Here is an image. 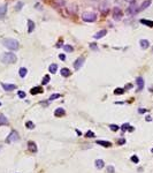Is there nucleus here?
Segmentation results:
<instances>
[{
    "label": "nucleus",
    "instance_id": "nucleus-1",
    "mask_svg": "<svg viewBox=\"0 0 153 173\" xmlns=\"http://www.w3.org/2000/svg\"><path fill=\"white\" fill-rule=\"evenodd\" d=\"M2 44H4V46H6L8 50H12V51H17L20 49L18 40L13 39V38H6V39H4L2 40Z\"/></svg>",
    "mask_w": 153,
    "mask_h": 173
},
{
    "label": "nucleus",
    "instance_id": "nucleus-19",
    "mask_svg": "<svg viewBox=\"0 0 153 173\" xmlns=\"http://www.w3.org/2000/svg\"><path fill=\"white\" fill-rule=\"evenodd\" d=\"M142 24H144V26H147V27H151L153 28V21H151V20H146V18H142L139 21Z\"/></svg>",
    "mask_w": 153,
    "mask_h": 173
},
{
    "label": "nucleus",
    "instance_id": "nucleus-15",
    "mask_svg": "<svg viewBox=\"0 0 153 173\" xmlns=\"http://www.w3.org/2000/svg\"><path fill=\"white\" fill-rule=\"evenodd\" d=\"M97 144H99V146H105V148H109V146H112V143L109 142V141H101V140H98L96 141Z\"/></svg>",
    "mask_w": 153,
    "mask_h": 173
},
{
    "label": "nucleus",
    "instance_id": "nucleus-18",
    "mask_svg": "<svg viewBox=\"0 0 153 173\" xmlns=\"http://www.w3.org/2000/svg\"><path fill=\"white\" fill-rule=\"evenodd\" d=\"M43 92V88L42 87H35L30 90V93L31 95H37V93H42Z\"/></svg>",
    "mask_w": 153,
    "mask_h": 173
},
{
    "label": "nucleus",
    "instance_id": "nucleus-29",
    "mask_svg": "<svg viewBox=\"0 0 153 173\" xmlns=\"http://www.w3.org/2000/svg\"><path fill=\"white\" fill-rule=\"evenodd\" d=\"M26 127L28 129H34L35 128V125H34V122H31V121H28L26 124Z\"/></svg>",
    "mask_w": 153,
    "mask_h": 173
},
{
    "label": "nucleus",
    "instance_id": "nucleus-22",
    "mask_svg": "<svg viewBox=\"0 0 153 173\" xmlns=\"http://www.w3.org/2000/svg\"><path fill=\"white\" fill-rule=\"evenodd\" d=\"M48 71H50V73L51 74H55L58 71V65L57 64H51L50 65V67H48Z\"/></svg>",
    "mask_w": 153,
    "mask_h": 173
},
{
    "label": "nucleus",
    "instance_id": "nucleus-4",
    "mask_svg": "<svg viewBox=\"0 0 153 173\" xmlns=\"http://www.w3.org/2000/svg\"><path fill=\"white\" fill-rule=\"evenodd\" d=\"M18 140H20L18 133H17V132H15V130H13V132H12V133H10V134L8 135V136H7V138H6V142H7V143L17 142Z\"/></svg>",
    "mask_w": 153,
    "mask_h": 173
},
{
    "label": "nucleus",
    "instance_id": "nucleus-48",
    "mask_svg": "<svg viewBox=\"0 0 153 173\" xmlns=\"http://www.w3.org/2000/svg\"><path fill=\"white\" fill-rule=\"evenodd\" d=\"M0 106H1V103H0Z\"/></svg>",
    "mask_w": 153,
    "mask_h": 173
},
{
    "label": "nucleus",
    "instance_id": "nucleus-47",
    "mask_svg": "<svg viewBox=\"0 0 153 173\" xmlns=\"http://www.w3.org/2000/svg\"><path fill=\"white\" fill-rule=\"evenodd\" d=\"M151 50H152V52H153V46H152V47H151Z\"/></svg>",
    "mask_w": 153,
    "mask_h": 173
},
{
    "label": "nucleus",
    "instance_id": "nucleus-35",
    "mask_svg": "<svg viewBox=\"0 0 153 173\" xmlns=\"http://www.w3.org/2000/svg\"><path fill=\"white\" fill-rule=\"evenodd\" d=\"M114 166H112V165H109V166H107V172L108 173H114Z\"/></svg>",
    "mask_w": 153,
    "mask_h": 173
},
{
    "label": "nucleus",
    "instance_id": "nucleus-36",
    "mask_svg": "<svg viewBox=\"0 0 153 173\" xmlns=\"http://www.w3.org/2000/svg\"><path fill=\"white\" fill-rule=\"evenodd\" d=\"M90 47H91L93 51H96V50H98V46H97V44H94V43H91L90 44Z\"/></svg>",
    "mask_w": 153,
    "mask_h": 173
},
{
    "label": "nucleus",
    "instance_id": "nucleus-34",
    "mask_svg": "<svg viewBox=\"0 0 153 173\" xmlns=\"http://www.w3.org/2000/svg\"><path fill=\"white\" fill-rule=\"evenodd\" d=\"M17 96H18L20 98H26V92H24V91H21V90H20V91L17 92Z\"/></svg>",
    "mask_w": 153,
    "mask_h": 173
},
{
    "label": "nucleus",
    "instance_id": "nucleus-30",
    "mask_svg": "<svg viewBox=\"0 0 153 173\" xmlns=\"http://www.w3.org/2000/svg\"><path fill=\"white\" fill-rule=\"evenodd\" d=\"M6 6L5 7H0V18H2V16H5V14H6Z\"/></svg>",
    "mask_w": 153,
    "mask_h": 173
},
{
    "label": "nucleus",
    "instance_id": "nucleus-13",
    "mask_svg": "<svg viewBox=\"0 0 153 173\" xmlns=\"http://www.w3.org/2000/svg\"><path fill=\"white\" fill-rule=\"evenodd\" d=\"M99 8H100V10L102 13H106V12L108 10V2H107V1H101Z\"/></svg>",
    "mask_w": 153,
    "mask_h": 173
},
{
    "label": "nucleus",
    "instance_id": "nucleus-14",
    "mask_svg": "<svg viewBox=\"0 0 153 173\" xmlns=\"http://www.w3.org/2000/svg\"><path fill=\"white\" fill-rule=\"evenodd\" d=\"M151 4H152V1H151V0H145L144 2H143V4H142V5L139 6L138 10H144V9L147 8V7H149V6H150Z\"/></svg>",
    "mask_w": 153,
    "mask_h": 173
},
{
    "label": "nucleus",
    "instance_id": "nucleus-28",
    "mask_svg": "<svg viewBox=\"0 0 153 173\" xmlns=\"http://www.w3.org/2000/svg\"><path fill=\"white\" fill-rule=\"evenodd\" d=\"M123 92H124V89L123 88H118L114 90V93H115V95H122Z\"/></svg>",
    "mask_w": 153,
    "mask_h": 173
},
{
    "label": "nucleus",
    "instance_id": "nucleus-23",
    "mask_svg": "<svg viewBox=\"0 0 153 173\" xmlns=\"http://www.w3.org/2000/svg\"><path fill=\"white\" fill-rule=\"evenodd\" d=\"M26 74H28V69H26V67H21V68H20V71H18V75L23 79V77H26Z\"/></svg>",
    "mask_w": 153,
    "mask_h": 173
},
{
    "label": "nucleus",
    "instance_id": "nucleus-17",
    "mask_svg": "<svg viewBox=\"0 0 153 173\" xmlns=\"http://www.w3.org/2000/svg\"><path fill=\"white\" fill-rule=\"evenodd\" d=\"M94 165H96V167L98 170H101V169H104L105 163H104V160H102V159H97L96 162H94Z\"/></svg>",
    "mask_w": 153,
    "mask_h": 173
},
{
    "label": "nucleus",
    "instance_id": "nucleus-3",
    "mask_svg": "<svg viewBox=\"0 0 153 173\" xmlns=\"http://www.w3.org/2000/svg\"><path fill=\"white\" fill-rule=\"evenodd\" d=\"M82 20L84 22H94L97 20V14L93 13V12H85L82 15Z\"/></svg>",
    "mask_w": 153,
    "mask_h": 173
},
{
    "label": "nucleus",
    "instance_id": "nucleus-9",
    "mask_svg": "<svg viewBox=\"0 0 153 173\" xmlns=\"http://www.w3.org/2000/svg\"><path fill=\"white\" fill-rule=\"evenodd\" d=\"M28 148H29V150H30L31 152H34V154H36V152L38 151V148H37V146H36V143L34 142V141H29V142H28Z\"/></svg>",
    "mask_w": 153,
    "mask_h": 173
},
{
    "label": "nucleus",
    "instance_id": "nucleus-40",
    "mask_svg": "<svg viewBox=\"0 0 153 173\" xmlns=\"http://www.w3.org/2000/svg\"><path fill=\"white\" fill-rule=\"evenodd\" d=\"M124 143H126V140H124V138H121V140L119 141V144H124Z\"/></svg>",
    "mask_w": 153,
    "mask_h": 173
},
{
    "label": "nucleus",
    "instance_id": "nucleus-33",
    "mask_svg": "<svg viewBox=\"0 0 153 173\" xmlns=\"http://www.w3.org/2000/svg\"><path fill=\"white\" fill-rule=\"evenodd\" d=\"M109 128H110V130H113V132H116V130H119V126H116V125H109Z\"/></svg>",
    "mask_w": 153,
    "mask_h": 173
},
{
    "label": "nucleus",
    "instance_id": "nucleus-10",
    "mask_svg": "<svg viewBox=\"0 0 153 173\" xmlns=\"http://www.w3.org/2000/svg\"><path fill=\"white\" fill-rule=\"evenodd\" d=\"M136 83H137V85H138V90H142V89L144 88V85H145L144 79H143L142 76H138V77L136 79Z\"/></svg>",
    "mask_w": 153,
    "mask_h": 173
},
{
    "label": "nucleus",
    "instance_id": "nucleus-7",
    "mask_svg": "<svg viewBox=\"0 0 153 173\" xmlns=\"http://www.w3.org/2000/svg\"><path fill=\"white\" fill-rule=\"evenodd\" d=\"M138 13V9H137V6L135 4H131L127 9V14L128 15H131V14H137Z\"/></svg>",
    "mask_w": 153,
    "mask_h": 173
},
{
    "label": "nucleus",
    "instance_id": "nucleus-21",
    "mask_svg": "<svg viewBox=\"0 0 153 173\" xmlns=\"http://www.w3.org/2000/svg\"><path fill=\"white\" fill-rule=\"evenodd\" d=\"M2 125L7 126V125H8V119H7L2 113H0V126H2Z\"/></svg>",
    "mask_w": 153,
    "mask_h": 173
},
{
    "label": "nucleus",
    "instance_id": "nucleus-43",
    "mask_svg": "<svg viewBox=\"0 0 153 173\" xmlns=\"http://www.w3.org/2000/svg\"><path fill=\"white\" fill-rule=\"evenodd\" d=\"M146 121H151V117H150V115L146 117Z\"/></svg>",
    "mask_w": 153,
    "mask_h": 173
},
{
    "label": "nucleus",
    "instance_id": "nucleus-16",
    "mask_svg": "<svg viewBox=\"0 0 153 173\" xmlns=\"http://www.w3.org/2000/svg\"><path fill=\"white\" fill-rule=\"evenodd\" d=\"M65 114H66V111L62 107H59V109H57V110L54 111V115H55V117H63Z\"/></svg>",
    "mask_w": 153,
    "mask_h": 173
},
{
    "label": "nucleus",
    "instance_id": "nucleus-37",
    "mask_svg": "<svg viewBox=\"0 0 153 173\" xmlns=\"http://www.w3.org/2000/svg\"><path fill=\"white\" fill-rule=\"evenodd\" d=\"M128 127H129V124H128V122H127V124L122 125V127H121V129H122L123 132H124V130H127V129H128Z\"/></svg>",
    "mask_w": 153,
    "mask_h": 173
},
{
    "label": "nucleus",
    "instance_id": "nucleus-5",
    "mask_svg": "<svg viewBox=\"0 0 153 173\" xmlns=\"http://www.w3.org/2000/svg\"><path fill=\"white\" fill-rule=\"evenodd\" d=\"M84 61H85V58H84V57L77 58V59H76V60L74 61V68L76 69V71L81 69V68H82V66H83Z\"/></svg>",
    "mask_w": 153,
    "mask_h": 173
},
{
    "label": "nucleus",
    "instance_id": "nucleus-38",
    "mask_svg": "<svg viewBox=\"0 0 153 173\" xmlns=\"http://www.w3.org/2000/svg\"><path fill=\"white\" fill-rule=\"evenodd\" d=\"M59 58H60V60H62V61H65V60H66V55H65V54H59Z\"/></svg>",
    "mask_w": 153,
    "mask_h": 173
},
{
    "label": "nucleus",
    "instance_id": "nucleus-45",
    "mask_svg": "<svg viewBox=\"0 0 153 173\" xmlns=\"http://www.w3.org/2000/svg\"><path fill=\"white\" fill-rule=\"evenodd\" d=\"M126 88H127V89H130V88H131V84H130V83H129V84H127V87H126Z\"/></svg>",
    "mask_w": 153,
    "mask_h": 173
},
{
    "label": "nucleus",
    "instance_id": "nucleus-6",
    "mask_svg": "<svg viewBox=\"0 0 153 173\" xmlns=\"http://www.w3.org/2000/svg\"><path fill=\"white\" fill-rule=\"evenodd\" d=\"M122 10L119 8V7H114L113 8V18L114 20H121V18H122Z\"/></svg>",
    "mask_w": 153,
    "mask_h": 173
},
{
    "label": "nucleus",
    "instance_id": "nucleus-8",
    "mask_svg": "<svg viewBox=\"0 0 153 173\" xmlns=\"http://www.w3.org/2000/svg\"><path fill=\"white\" fill-rule=\"evenodd\" d=\"M1 87L6 91H13L14 89H16V85L15 84H9V83H1Z\"/></svg>",
    "mask_w": 153,
    "mask_h": 173
},
{
    "label": "nucleus",
    "instance_id": "nucleus-11",
    "mask_svg": "<svg viewBox=\"0 0 153 173\" xmlns=\"http://www.w3.org/2000/svg\"><path fill=\"white\" fill-rule=\"evenodd\" d=\"M106 34H107V31L106 30H100V31H98L97 34L93 35V38H94V39H100V38H102L104 36H106Z\"/></svg>",
    "mask_w": 153,
    "mask_h": 173
},
{
    "label": "nucleus",
    "instance_id": "nucleus-39",
    "mask_svg": "<svg viewBox=\"0 0 153 173\" xmlns=\"http://www.w3.org/2000/svg\"><path fill=\"white\" fill-rule=\"evenodd\" d=\"M147 110H145V109H138V113H146Z\"/></svg>",
    "mask_w": 153,
    "mask_h": 173
},
{
    "label": "nucleus",
    "instance_id": "nucleus-32",
    "mask_svg": "<svg viewBox=\"0 0 153 173\" xmlns=\"http://www.w3.org/2000/svg\"><path fill=\"white\" fill-rule=\"evenodd\" d=\"M131 162H132V163H135V164H137V163L139 162V158H138L136 155L132 156V157H131Z\"/></svg>",
    "mask_w": 153,
    "mask_h": 173
},
{
    "label": "nucleus",
    "instance_id": "nucleus-31",
    "mask_svg": "<svg viewBox=\"0 0 153 173\" xmlns=\"http://www.w3.org/2000/svg\"><path fill=\"white\" fill-rule=\"evenodd\" d=\"M85 136L86 137H94V133L91 132V130H87L86 133H85Z\"/></svg>",
    "mask_w": 153,
    "mask_h": 173
},
{
    "label": "nucleus",
    "instance_id": "nucleus-2",
    "mask_svg": "<svg viewBox=\"0 0 153 173\" xmlns=\"http://www.w3.org/2000/svg\"><path fill=\"white\" fill-rule=\"evenodd\" d=\"M0 60H1V62H4V64H15V62L17 61V58H16V55L13 52H6V53L1 54Z\"/></svg>",
    "mask_w": 153,
    "mask_h": 173
},
{
    "label": "nucleus",
    "instance_id": "nucleus-12",
    "mask_svg": "<svg viewBox=\"0 0 153 173\" xmlns=\"http://www.w3.org/2000/svg\"><path fill=\"white\" fill-rule=\"evenodd\" d=\"M139 45H140V47L143 50H147L150 47V42L147 39H142L139 42Z\"/></svg>",
    "mask_w": 153,
    "mask_h": 173
},
{
    "label": "nucleus",
    "instance_id": "nucleus-42",
    "mask_svg": "<svg viewBox=\"0 0 153 173\" xmlns=\"http://www.w3.org/2000/svg\"><path fill=\"white\" fill-rule=\"evenodd\" d=\"M61 45H62V42H61V40H60V42H59V43H58V44H57V46H58V47H60Z\"/></svg>",
    "mask_w": 153,
    "mask_h": 173
},
{
    "label": "nucleus",
    "instance_id": "nucleus-46",
    "mask_svg": "<svg viewBox=\"0 0 153 173\" xmlns=\"http://www.w3.org/2000/svg\"><path fill=\"white\" fill-rule=\"evenodd\" d=\"M126 1H128V2H134V0H126Z\"/></svg>",
    "mask_w": 153,
    "mask_h": 173
},
{
    "label": "nucleus",
    "instance_id": "nucleus-25",
    "mask_svg": "<svg viewBox=\"0 0 153 173\" xmlns=\"http://www.w3.org/2000/svg\"><path fill=\"white\" fill-rule=\"evenodd\" d=\"M63 50H65L66 52H68V53L74 52V47H73L71 45H63Z\"/></svg>",
    "mask_w": 153,
    "mask_h": 173
},
{
    "label": "nucleus",
    "instance_id": "nucleus-20",
    "mask_svg": "<svg viewBox=\"0 0 153 173\" xmlns=\"http://www.w3.org/2000/svg\"><path fill=\"white\" fill-rule=\"evenodd\" d=\"M34 30H35V22L31 21V20H29V21H28V32L31 34Z\"/></svg>",
    "mask_w": 153,
    "mask_h": 173
},
{
    "label": "nucleus",
    "instance_id": "nucleus-27",
    "mask_svg": "<svg viewBox=\"0 0 153 173\" xmlns=\"http://www.w3.org/2000/svg\"><path fill=\"white\" fill-rule=\"evenodd\" d=\"M50 79H51V77H50V75H45V76H44V79H43V82H42V84H43V85L47 84L48 82H50Z\"/></svg>",
    "mask_w": 153,
    "mask_h": 173
},
{
    "label": "nucleus",
    "instance_id": "nucleus-24",
    "mask_svg": "<svg viewBox=\"0 0 153 173\" xmlns=\"http://www.w3.org/2000/svg\"><path fill=\"white\" fill-rule=\"evenodd\" d=\"M60 74H61L63 77H68L71 73H70V71L68 69V68H62L61 71H60Z\"/></svg>",
    "mask_w": 153,
    "mask_h": 173
},
{
    "label": "nucleus",
    "instance_id": "nucleus-41",
    "mask_svg": "<svg viewBox=\"0 0 153 173\" xmlns=\"http://www.w3.org/2000/svg\"><path fill=\"white\" fill-rule=\"evenodd\" d=\"M134 127H130V126H129V127H128V130H129V132H132V130H134Z\"/></svg>",
    "mask_w": 153,
    "mask_h": 173
},
{
    "label": "nucleus",
    "instance_id": "nucleus-26",
    "mask_svg": "<svg viewBox=\"0 0 153 173\" xmlns=\"http://www.w3.org/2000/svg\"><path fill=\"white\" fill-rule=\"evenodd\" d=\"M61 97V95L60 93H53L52 96H50V99L48 100H54V99H58V98Z\"/></svg>",
    "mask_w": 153,
    "mask_h": 173
},
{
    "label": "nucleus",
    "instance_id": "nucleus-44",
    "mask_svg": "<svg viewBox=\"0 0 153 173\" xmlns=\"http://www.w3.org/2000/svg\"><path fill=\"white\" fill-rule=\"evenodd\" d=\"M76 133H77V135H82V133H81V132H79L78 129H76Z\"/></svg>",
    "mask_w": 153,
    "mask_h": 173
}]
</instances>
